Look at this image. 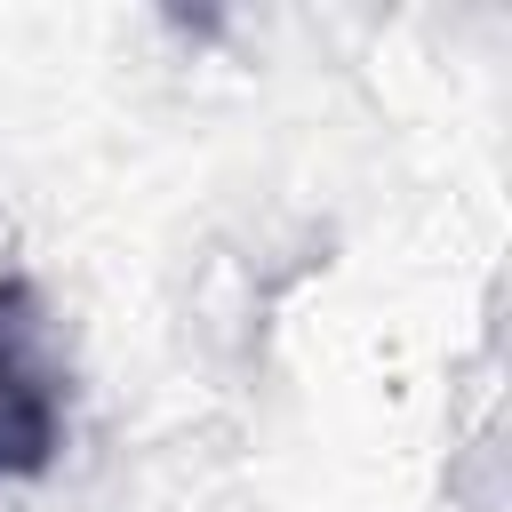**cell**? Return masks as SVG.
I'll return each instance as SVG.
<instances>
[{
    "label": "cell",
    "instance_id": "obj_1",
    "mask_svg": "<svg viewBox=\"0 0 512 512\" xmlns=\"http://www.w3.org/2000/svg\"><path fill=\"white\" fill-rule=\"evenodd\" d=\"M64 448V368L48 352V304L24 272H0V480H40Z\"/></svg>",
    "mask_w": 512,
    "mask_h": 512
}]
</instances>
